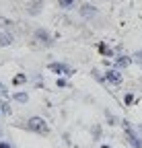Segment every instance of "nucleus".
I'll return each mask as SVG.
<instances>
[{
	"instance_id": "obj_12",
	"label": "nucleus",
	"mask_w": 142,
	"mask_h": 148,
	"mask_svg": "<svg viewBox=\"0 0 142 148\" xmlns=\"http://www.w3.org/2000/svg\"><path fill=\"white\" fill-rule=\"evenodd\" d=\"M23 82H27V76H25V74H16V76L12 78V84H16V86L23 84Z\"/></svg>"
},
{
	"instance_id": "obj_15",
	"label": "nucleus",
	"mask_w": 142,
	"mask_h": 148,
	"mask_svg": "<svg viewBox=\"0 0 142 148\" xmlns=\"http://www.w3.org/2000/svg\"><path fill=\"white\" fill-rule=\"evenodd\" d=\"M0 111H2V113H10V105H8V101H6V99L0 103Z\"/></svg>"
},
{
	"instance_id": "obj_6",
	"label": "nucleus",
	"mask_w": 142,
	"mask_h": 148,
	"mask_svg": "<svg viewBox=\"0 0 142 148\" xmlns=\"http://www.w3.org/2000/svg\"><path fill=\"white\" fill-rule=\"evenodd\" d=\"M12 41H14L12 33H8V31H0V47H8V45H12Z\"/></svg>"
},
{
	"instance_id": "obj_5",
	"label": "nucleus",
	"mask_w": 142,
	"mask_h": 148,
	"mask_svg": "<svg viewBox=\"0 0 142 148\" xmlns=\"http://www.w3.org/2000/svg\"><path fill=\"white\" fill-rule=\"evenodd\" d=\"M49 70L54 72V74H72V70H70L66 64H58V62L49 64Z\"/></svg>"
},
{
	"instance_id": "obj_3",
	"label": "nucleus",
	"mask_w": 142,
	"mask_h": 148,
	"mask_svg": "<svg viewBox=\"0 0 142 148\" xmlns=\"http://www.w3.org/2000/svg\"><path fill=\"white\" fill-rule=\"evenodd\" d=\"M33 39L37 41V43H41V45H51V35L45 31V29H35L33 31Z\"/></svg>"
},
{
	"instance_id": "obj_10",
	"label": "nucleus",
	"mask_w": 142,
	"mask_h": 148,
	"mask_svg": "<svg viewBox=\"0 0 142 148\" xmlns=\"http://www.w3.org/2000/svg\"><path fill=\"white\" fill-rule=\"evenodd\" d=\"M99 51H101L103 56H107V58H111V56H113V51H111V47H109L107 43H99Z\"/></svg>"
},
{
	"instance_id": "obj_17",
	"label": "nucleus",
	"mask_w": 142,
	"mask_h": 148,
	"mask_svg": "<svg viewBox=\"0 0 142 148\" xmlns=\"http://www.w3.org/2000/svg\"><path fill=\"white\" fill-rule=\"evenodd\" d=\"M132 58H134V60H136L138 64H142V51H136V53L132 56Z\"/></svg>"
},
{
	"instance_id": "obj_11",
	"label": "nucleus",
	"mask_w": 142,
	"mask_h": 148,
	"mask_svg": "<svg viewBox=\"0 0 142 148\" xmlns=\"http://www.w3.org/2000/svg\"><path fill=\"white\" fill-rule=\"evenodd\" d=\"M0 27L8 31V29H12V27H14V23L10 21V18H4V16H0Z\"/></svg>"
},
{
	"instance_id": "obj_19",
	"label": "nucleus",
	"mask_w": 142,
	"mask_h": 148,
	"mask_svg": "<svg viewBox=\"0 0 142 148\" xmlns=\"http://www.w3.org/2000/svg\"><path fill=\"white\" fill-rule=\"evenodd\" d=\"M0 148H10V144H4V142H0Z\"/></svg>"
},
{
	"instance_id": "obj_4",
	"label": "nucleus",
	"mask_w": 142,
	"mask_h": 148,
	"mask_svg": "<svg viewBox=\"0 0 142 148\" xmlns=\"http://www.w3.org/2000/svg\"><path fill=\"white\" fill-rule=\"evenodd\" d=\"M80 16L86 18V21H91V18L97 16V8H95L93 4H82V6H80Z\"/></svg>"
},
{
	"instance_id": "obj_2",
	"label": "nucleus",
	"mask_w": 142,
	"mask_h": 148,
	"mask_svg": "<svg viewBox=\"0 0 142 148\" xmlns=\"http://www.w3.org/2000/svg\"><path fill=\"white\" fill-rule=\"evenodd\" d=\"M123 127H126V136H128V140H130V144L134 146V148H142V138L132 130V125H130V121H123Z\"/></svg>"
},
{
	"instance_id": "obj_18",
	"label": "nucleus",
	"mask_w": 142,
	"mask_h": 148,
	"mask_svg": "<svg viewBox=\"0 0 142 148\" xmlns=\"http://www.w3.org/2000/svg\"><path fill=\"white\" fill-rule=\"evenodd\" d=\"M134 103V97L132 95H126V105H132Z\"/></svg>"
},
{
	"instance_id": "obj_1",
	"label": "nucleus",
	"mask_w": 142,
	"mask_h": 148,
	"mask_svg": "<svg viewBox=\"0 0 142 148\" xmlns=\"http://www.w3.org/2000/svg\"><path fill=\"white\" fill-rule=\"evenodd\" d=\"M27 127L31 130V132H35V134H47V132H49L47 121H45L43 117H31V119L27 121Z\"/></svg>"
},
{
	"instance_id": "obj_14",
	"label": "nucleus",
	"mask_w": 142,
	"mask_h": 148,
	"mask_svg": "<svg viewBox=\"0 0 142 148\" xmlns=\"http://www.w3.org/2000/svg\"><path fill=\"white\" fill-rule=\"evenodd\" d=\"M58 6L60 8H70V6H74V0H58Z\"/></svg>"
},
{
	"instance_id": "obj_8",
	"label": "nucleus",
	"mask_w": 142,
	"mask_h": 148,
	"mask_svg": "<svg viewBox=\"0 0 142 148\" xmlns=\"http://www.w3.org/2000/svg\"><path fill=\"white\" fill-rule=\"evenodd\" d=\"M41 8H43V0H33V2L27 6V12H29L31 16H35V14H39Z\"/></svg>"
},
{
	"instance_id": "obj_9",
	"label": "nucleus",
	"mask_w": 142,
	"mask_h": 148,
	"mask_svg": "<svg viewBox=\"0 0 142 148\" xmlns=\"http://www.w3.org/2000/svg\"><path fill=\"white\" fill-rule=\"evenodd\" d=\"M132 64V58H128V56H119L117 58V68H128Z\"/></svg>"
},
{
	"instance_id": "obj_7",
	"label": "nucleus",
	"mask_w": 142,
	"mask_h": 148,
	"mask_svg": "<svg viewBox=\"0 0 142 148\" xmlns=\"http://www.w3.org/2000/svg\"><path fill=\"white\" fill-rule=\"evenodd\" d=\"M105 80H109V82H113V84H119V82H121L119 70H107V72H105Z\"/></svg>"
},
{
	"instance_id": "obj_16",
	"label": "nucleus",
	"mask_w": 142,
	"mask_h": 148,
	"mask_svg": "<svg viewBox=\"0 0 142 148\" xmlns=\"http://www.w3.org/2000/svg\"><path fill=\"white\" fill-rule=\"evenodd\" d=\"M0 97H2V99H8V88H6L2 82H0Z\"/></svg>"
},
{
	"instance_id": "obj_13",
	"label": "nucleus",
	"mask_w": 142,
	"mask_h": 148,
	"mask_svg": "<svg viewBox=\"0 0 142 148\" xmlns=\"http://www.w3.org/2000/svg\"><path fill=\"white\" fill-rule=\"evenodd\" d=\"M14 101H19V103H27V101H29V95H27V92H16V95H14Z\"/></svg>"
}]
</instances>
